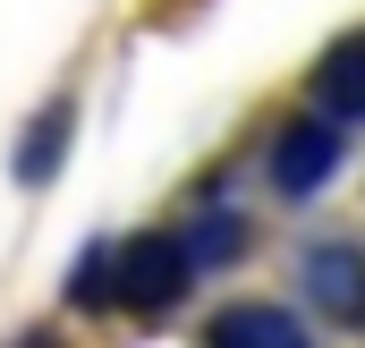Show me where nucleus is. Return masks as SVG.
I'll return each instance as SVG.
<instances>
[{
    "mask_svg": "<svg viewBox=\"0 0 365 348\" xmlns=\"http://www.w3.org/2000/svg\"><path fill=\"white\" fill-rule=\"evenodd\" d=\"M102 272H110V297H102V306L162 314V306H179V297H187V272H195V255H187V238H170V230H145V238L110 247V255H102Z\"/></svg>",
    "mask_w": 365,
    "mask_h": 348,
    "instance_id": "1",
    "label": "nucleus"
},
{
    "mask_svg": "<svg viewBox=\"0 0 365 348\" xmlns=\"http://www.w3.org/2000/svg\"><path fill=\"white\" fill-rule=\"evenodd\" d=\"M331 170H340V128H331V119L280 128V145H272V187L280 195H314Z\"/></svg>",
    "mask_w": 365,
    "mask_h": 348,
    "instance_id": "2",
    "label": "nucleus"
},
{
    "mask_svg": "<svg viewBox=\"0 0 365 348\" xmlns=\"http://www.w3.org/2000/svg\"><path fill=\"white\" fill-rule=\"evenodd\" d=\"M204 348H314V340H306V323H297L289 306L247 297V306H221V314L204 323Z\"/></svg>",
    "mask_w": 365,
    "mask_h": 348,
    "instance_id": "3",
    "label": "nucleus"
},
{
    "mask_svg": "<svg viewBox=\"0 0 365 348\" xmlns=\"http://www.w3.org/2000/svg\"><path fill=\"white\" fill-rule=\"evenodd\" d=\"M306 297L331 323H365V255L357 247H306Z\"/></svg>",
    "mask_w": 365,
    "mask_h": 348,
    "instance_id": "4",
    "label": "nucleus"
},
{
    "mask_svg": "<svg viewBox=\"0 0 365 348\" xmlns=\"http://www.w3.org/2000/svg\"><path fill=\"white\" fill-rule=\"evenodd\" d=\"M314 102H323V119H365V34H349V43L323 51Z\"/></svg>",
    "mask_w": 365,
    "mask_h": 348,
    "instance_id": "5",
    "label": "nucleus"
},
{
    "mask_svg": "<svg viewBox=\"0 0 365 348\" xmlns=\"http://www.w3.org/2000/svg\"><path fill=\"white\" fill-rule=\"evenodd\" d=\"M60 145H68V111H51V119H43V128L26 136V162H17V170H26V178H43V170H51V153H60Z\"/></svg>",
    "mask_w": 365,
    "mask_h": 348,
    "instance_id": "6",
    "label": "nucleus"
},
{
    "mask_svg": "<svg viewBox=\"0 0 365 348\" xmlns=\"http://www.w3.org/2000/svg\"><path fill=\"white\" fill-rule=\"evenodd\" d=\"M26 348H51V340H26Z\"/></svg>",
    "mask_w": 365,
    "mask_h": 348,
    "instance_id": "7",
    "label": "nucleus"
}]
</instances>
